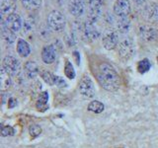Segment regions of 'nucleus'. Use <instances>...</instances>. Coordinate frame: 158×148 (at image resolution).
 Masks as SVG:
<instances>
[{
	"label": "nucleus",
	"instance_id": "obj_1",
	"mask_svg": "<svg viewBox=\"0 0 158 148\" xmlns=\"http://www.w3.org/2000/svg\"><path fill=\"white\" fill-rule=\"evenodd\" d=\"M96 76L99 84L107 91H117L120 88V76L110 64L101 63L97 68Z\"/></svg>",
	"mask_w": 158,
	"mask_h": 148
},
{
	"label": "nucleus",
	"instance_id": "obj_2",
	"mask_svg": "<svg viewBox=\"0 0 158 148\" xmlns=\"http://www.w3.org/2000/svg\"><path fill=\"white\" fill-rule=\"evenodd\" d=\"M47 23L48 28L54 32H60L65 28L66 19L65 16L58 10H52L49 12L47 18Z\"/></svg>",
	"mask_w": 158,
	"mask_h": 148
},
{
	"label": "nucleus",
	"instance_id": "obj_3",
	"mask_svg": "<svg viewBox=\"0 0 158 148\" xmlns=\"http://www.w3.org/2000/svg\"><path fill=\"white\" fill-rule=\"evenodd\" d=\"M118 53L121 59L125 61L130 60L135 53V47L131 39H123L118 46Z\"/></svg>",
	"mask_w": 158,
	"mask_h": 148
},
{
	"label": "nucleus",
	"instance_id": "obj_4",
	"mask_svg": "<svg viewBox=\"0 0 158 148\" xmlns=\"http://www.w3.org/2000/svg\"><path fill=\"white\" fill-rule=\"evenodd\" d=\"M79 92L81 95L87 98H91L95 94V87H94V83L92 81V79L89 77L87 74L83 75L79 81L78 85Z\"/></svg>",
	"mask_w": 158,
	"mask_h": 148
},
{
	"label": "nucleus",
	"instance_id": "obj_5",
	"mask_svg": "<svg viewBox=\"0 0 158 148\" xmlns=\"http://www.w3.org/2000/svg\"><path fill=\"white\" fill-rule=\"evenodd\" d=\"M20 61L12 56H5L2 62V68L11 76L17 75L20 71Z\"/></svg>",
	"mask_w": 158,
	"mask_h": 148
},
{
	"label": "nucleus",
	"instance_id": "obj_6",
	"mask_svg": "<svg viewBox=\"0 0 158 148\" xmlns=\"http://www.w3.org/2000/svg\"><path fill=\"white\" fill-rule=\"evenodd\" d=\"M139 36L146 43H158V31L148 25H143L139 27Z\"/></svg>",
	"mask_w": 158,
	"mask_h": 148
},
{
	"label": "nucleus",
	"instance_id": "obj_7",
	"mask_svg": "<svg viewBox=\"0 0 158 148\" xmlns=\"http://www.w3.org/2000/svg\"><path fill=\"white\" fill-rule=\"evenodd\" d=\"M113 9L114 13L118 18H127L131 14V5L130 0H116Z\"/></svg>",
	"mask_w": 158,
	"mask_h": 148
},
{
	"label": "nucleus",
	"instance_id": "obj_8",
	"mask_svg": "<svg viewBox=\"0 0 158 148\" xmlns=\"http://www.w3.org/2000/svg\"><path fill=\"white\" fill-rule=\"evenodd\" d=\"M3 23L9 30H11L15 34L19 32L23 27L22 18L20 17V15L17 13H13L11 15H9V16H7L6 19H5V21H3Z\"/></svg>",
	"mask_w": 158,
	"mask_h": 148
},
{
	"label": "nucleus",
	"instance_id": "obj_9",
	"mask_svg": "<svg viewBox=\"0 0 158 148\" xmlns=\"http://www.w3.org/2000/svg\"><path fill=\"white\" fill-rule=\"evenodd\" d=\"M102 43H103V46L108 51H111V49L116 48L118 46V33L114 30H110L105 33V35L103 36L102 39Z\"/></svg>",
	"mask_w": 158,
	"mask_h": 148
},
{
	"label": "nucleus",
	"instance_id": "obj_10",
	"mask_svg": "<svg viewBox=\"0 0 158 148\" xmlns=\"http://www.w3.org/2000/svg\"><path fill=\"white\" fill-rule=\"evenodd\" d=\"M143 18L146 22L155 23L158 21V4L154 2L148 3L143 9Z\"/></svg>",
	"mask_w": 158,
	"mask_h": 148
},
{
	"label": "nucleus",
	"instance_id": "obj_11",
	"mask_svg": "<svg viewBox=\"0 0 158 148\" xmlns=\"http://www.w3.org/2000/svg\"><path fill=\"white\" fill-rule=\"evenodd\" d=\"M83 33H84V38H86V39L89 42L96 41V39L100 37V32H99L97 28L95 27V24L90 21H88L84 25Z\"/></svg>",
	"mask_w": 158,
	"mask_h": 148
},
{
	"label": "nucleus",
	"instance_id": "obj_12",
	"mask_svg": "<svg viewBox=\"0 0 158 148\" xmlns=\"http://www.w3.org/2000/svg\"><path fill=\"white\" fill-rule=\"evenodd\" d=\"M68 10L74 17H80L85 12V4L83 0H70L68 4Z\"/></svg>",
	"mask_w": 158,
	"mask_h": 148
},
{
	"label": "nucleus",
	"instance_id": "obj_13",
	"mask_svg": "<svg viewBox=\"0 0 158 148\" xmlns=\"http://www.w3.org/2000/svg\"><path fill=\"white\" fill-rule=\"evenodd\" d=\"M56 57V49L53 44L46 46L42 51V59L46 64H52Z\"/></svg>",
	"mask_w": 158,
	"mask_h": 148
},
{
	"label": "nucleus",
	"instance_id": "obj_14",
	"mask_svg": "<svg viewBox=\"0 0 158 148\" xmlns=\"http://www.w3.org/2000/svg\"><path fill=\"white\" fill-rule=\"evenodd\" d=\"M16 9V0H0V12L2 16H9L15 13Z\"/></svg>",
	"mask_w": 158,
	"mask_h": 148
},
{
	"label": "nucleus",
	"instance_id": "obj_15",
	"mask_svg": "<svg viewBox=\"0 0 158 148\" xmlns=\"http://www.w3.org/2000/svg\"><path fill=\"white\" fill-rule=\"evenodd\" d=\"M24 72L26 74V76L30 79L36 77L40 72V67L37 62L35 61H27L24 65Z\"/></svg>",
	"mask_w": 158,
	"mask_h": 148
},
{
	"label": "nucleus",
	"instance_id": "obj_16",
	"mask_svg": "<svg viewBox=\"0 0 158 148\" xmlns=\"http://www.w3.org/2000/svg\"><path fill=\"white\" fill-rule=\"evenodd\" d=\"M17 52L21 57H27L31 53L30 44L23 39H19L17 42Z\"/></svg>",
	"mask_w": 158,
	"mask_h": 148
},
{
	"label": "nucleus",
	"instance_id": "obj_17",
	"mask_svg": "<svg viewBox=\"0 0 158 148\" xmlns=\"http://www.w3.org/2000/svg\"><path fill=\"white\" fill-rule=\"evenodd\" d=\"M10 76H11L10 74L1 68V71H0V89H1V91H6L11 87L12 80Z\"/></svg>",
	"mask_w": 158,
	"mask_h": 148
},
{
	"label": "nucleus",
	"instance_id": "obj_18",
	"mask_svg": "<svg viewBox=\"0 0 158 148\" xmlns=\"http://www.w3.org/2000/svg\"><path fill=\"white\" fill-rule=\"evenodd\" d=\"M48 92H43L39 97V100L36 104V107L40 112H44L48 109Z\"/></svg>",
	"mask_w": 158,
	"mask_h": 148
},
{
	"label": "nucleus",
	"instance_id": "obj_19",
	"mask_svg": "<svg viewBox=\"0 0 158 148\" xmlns=\"http://www.w3.org/2000/svg\"><path fill=\"white\" fill-rule=\"evenodd\" d=\"M1 35H2V38L8 43H13L15 42V39H16V35H15V33H13L11 30H9L5 26L3 22L1 24Z\"/></svg>",
	"mask_w": 158,
	"mask_h": 148
},
{
	"label": "nucleus",
	"instance_id": "obj_20",
	"mask_svg": "<svg viewBox=\"0 0 158 148\" xmlns=\"http://www.w3.org/2000/svg\"><path fill=\"white\" fill-rule=\"evenodd\" d=\"M21 3L25 9L29 11H35L42 6L43 0H21Z\"/></svg>",
	"mask_w": 158,
	"mask_h": 148
},
{
	"label": "nucleus",
	"instance_id": "obj_21",
	"mask_svg": "<svg viewBox=\"0 0 158 148\" xmlns=\"http://www.w3.org/2000/svg\"><path fill=\"white\" fill-rule=\"evenodd\" d=\"M131 27V22L130 20L127 18H118V22H117V28H118V31L120 33L125 34L127 32H128Z\"/></svg>",
	"mask_w": 158,
	"mask_h": 148
},
{
	"label": "nucleus",
	"instance_id": "obj_22",
	"mask_svg": "<svg viewBox=\"0 0 158 148\" xmlns=\"http://www.w3.org/2000/svg\"><path fill=\"white\" fill-rule=\"evenodd\" d=\"M104 108H105V106L103 105V103L99 102V101H92L88 105V110L92 113H102L104 111Z\"/></svg>",
	"mask_w": 158,
	"mask_h": 148
},
{
	"label": "nucleus",
	"instance_id": "obj_23",
	"mask_svg": "<svg viewBox=\"0 0 158 148\" xmlns=\"http://www.w3.org/2000/svg\"><path fill=\"white\" fill-rule=\"evenodd\" d=\"M150 67H151L150 61L148 60L147 58L142 59V60L138 61V63H137V70H138V72L141 73V74L146 73L150 69Z\"/></svg>",
	"mask_w": 158,
	"mask_h": 148
},
{
	"label": "nucleus",
	"instance_id": "obj_24",
	"mask_svg": "<svg viewBox=\"0 0 158 148\" xmlns=\"http://www.w3.org/2000/svg\"><path fill=\"white\" fill-rule=\"evenodd\" d=\"M64 74L69 79H74V77H75V71H74L71 62L68 59H66L65 64H64Z\"/></svg>",
	"mask_w": 158,
	"mask_h": 148
},
{
	"label": "nucleus",
	"instance_id": "obj_25",
	"mask_svg": "<svg viewBox=\"0 0 158 148\" xmlns=\"http://www.w3.org/2000/svg\"><path fill=\"white\" fill-rule=\"evenodd\" d=\"M42 78L43 80L46 82L48 85H56V76H54L52 72H48V71H44L42 73Z\"/></svg>",
	"mask_w": 158,
	"mask_h": 148
},
{
	"label": "nucleus",
	"instance_id": "obj_26",
	"mask_svg": "<svg viewBox=\"0 0 158 148\" xmlns=\"http://www.w3.org/2000/svg\"><path fill=\"white\" fill-rule=\"evenodd\" d=\"M87 1H88V5H89V9L101 10V6H102L104 0H87Z\"/></svg>",
	"mask_w": 158,
	"mask_h": 148
},
{
	"label": "nucleus",
	"instance_id": "obj_27",
	"mask_svg": "<svg viewBox=\"0 0 158 148\" xmlns=\"http://www.w3.org/2000/svg\"><path fill=\"white\" fill-rule=\"evenodd\" d=\"M29 131H30V134L33 138H36L37 136H39L41 134L42 132V128L41 126H39L38 125H32L29 128Z\"/></svg>",
	"mask_w": 158,
	"mask_h": 148
},
{
	"label": "nucleus",
	"instance_id": "obj_28",
	"mask_svg": "<svg viewBox=\"0 0 158 148\" xmlns=\"http://www.w3.org/2000/svg\"><path fill=\"white\" fill-rule=\"evenodd\" d=\"M15 134V130L10 125L3 126L1 130V135L2 136H10V135H14Z\"/></svg>",
	"mask_w": 158,
	"mask_h": 148
},
{
	"label": "nucleus",
	"instance_id": "obj_29",
	"mask_svg": "<svg viewBox=\"0 0 158 148\" xmlns=\"http://www.w3.org/2000/svg\"><path fill=\"white\" fill-rule=\"evenodd\" d=\"M56 85L59 88H65L67 87V83L65 82L63 78L59 77V76H56Z\"/></svg>",
	"mask_w": 158,
	"mask_h": 148
},
{
	"label": "nucleus",
	"instance_id": "obj_30",
	"mask_svg": "<svg viewBox=\"0 0 158 148\" xmlns=\"http://www.w3.org/2000/svg\"><path fill=\"white\" fill-rule=\"evenodd\" d=\"M8 107L10 109H12L14 106H16V100H14V99H10V100L8 101Z\"/></svg>",
	"mask_w": 158,
	"mask_h": 148
},
{
	"label": "nucleus",
	"instance_id": "obj_31",
	"mask_svg": "<svg viewBox=\"0 0 158 148\" xmlns=\"http://www.w3.org/2000/svg\"><path fill=\"white\" fill-rule=\"evenodd\" d=\"M133 1H135V3L137 5H142V4L145 3L146 0H133Z\"/></svg>",
	"mask_w": 158,
	"mask_h": 148
},
{
	"label": "nucleus",
	"instance_id": "obj_32",
	"mask_svg": "<svg viewBox=\"0 0 158 148\" xmlns=\"http://www.w3.org/2000/svg\"><path fill=\"white\" fill-rule=\"evenodd\" d=\"M156 60H157V63H158V56H156Z\"/></svg>",
	"mask_w": 158,
	"mask_h": 148
}]
</instances>
